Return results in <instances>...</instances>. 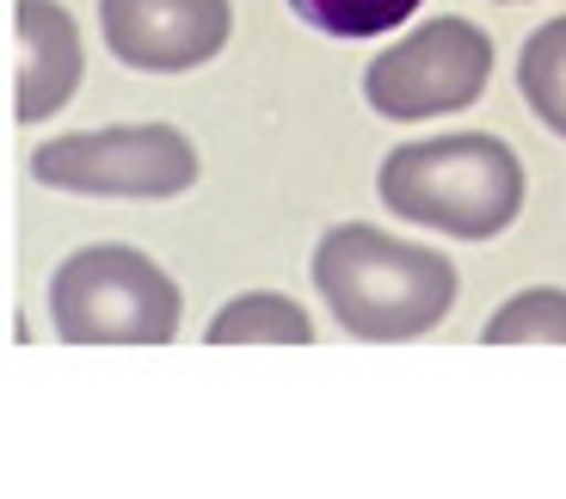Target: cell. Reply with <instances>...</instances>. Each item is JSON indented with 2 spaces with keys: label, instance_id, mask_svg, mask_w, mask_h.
I'll return each mask as SVG.
<instances>
[{
  "label": "cell",
  "instance_id": "cell-1",
  "mask_svg": "<svg viewBox=\"0 0 566 499\" xmlns=\"http://www.w3.org/2000/svg\"><path fill=\"white\" fill-rule=\"evenodd\" d=\"M314 290L352 340H419L455 309V266L438 247H412L369 222H339L314 247Z\"/></svg>",
  "mask_w": 566,
  "mask_h": 499
},
{
  "label": "cell",
  "instance_id": "cell-2",
  "mask_svg": "<svg viewBox=\"0 0 566 499\" xmlns=\"http://www.w3.org/2000/svg\"><path fill=\"white\" fill-rule=\"evenodd\" d=\"M376 191L395 216L455 241H493L524 210V167L499 136H443L407 143L382 160Z\"/></svg>",
  "mask_w": 566,
  "mask_h": 499
},
{
  "label": "cell",
  "instance_id": "cell-3",
  "mask_svg": "<svg viewBox=\"0 0 566 499\" xmlns=\"http://www.w3.org/2000/svg\"><path fill=\"white\" fill-rule=\"evenodd\" d=\"M179 284L136 247H81L50 271V321L62 345H167Z\"/></svg>",
  "mask_w": 566,
  "mask_h": 499
},
{
  "label": "cell",
  "instance_id": "cell-4",
  "mask_svg": "<svg viewBox=\"0 0 566 499\" xmlns=\"http://www.w3.org/2000/svg\"><path fill=\"white\" fill-rule=\"evenodd\" d=\"M31 179L74 198H129L160 204L198 186V148L172 124H112L74 129L31 148Z\"/></svg>",
  "mask_w": 566,
  "mask_h": 499
},
{
  "label": "cell",
  "instance_id": "cell-5",
  "mask_svg": "<svg viewBox=\"0 0 566 499\" xmlns=\"http://www.w3.org/2000/svg\"><path fill=\"white\" fill-rule=\"evenodd\" d=\"M493 81V43L468 19H431L412 38L369 62L364 100L395 124H419V117H443L474 105Z\"/></svg>",
  "mask_w": 566,
  "mask_h": 499
},
{
  "label": "cell",
  "instance_id": "cell-6",
  "mask_svg": "<svg viewBox=\"0 0 566 499\" xmlns=\"http://www.w3.org/2000/svg\"><path fill=\"white\" fill-rule=\"evenodd\" d=\"M105 50L142 74L203 69L228 43L234 13L228 0H99Z\"/></svg>",
  "mask_w": 566,
  "mask_h": 499
},
{
  "label": "cell",
  "instance_id": "cell-7",
  "mask_svg": "<svg viewBox=\"0 0 566 499\" xmlns=\"http://www.w3.org/2000/svg\"><path fill=\"white\" fill-rule=\"evenodd\" d=\"M81 86V25L62 0H19V124H43Z\"/></svg>",
  "mask_w": 566,
  "mask_h": 499
},
{
  "label": "cell",
  "instance_id": "cell-8",
  "mask_svg": "<svg viewBox=\"0 0 566 499\" xmlns=\"http://www.w3.org/2000/svg\"><path fill=\"white\" fill-rule=\"evenodd\" d=\"M210 345H314V321L277 290H253L210 321Z\"/></svg>",
  "mask_w": 566,
  "mask_h": 499
},
{
  "label": "cell",
  "instance_id": "cell-9",
  "mask_svg": "<svg viewBox=\"0 0 566 499\" xmlns=\"http://www.w3.org/2000/svg\"><path fill=\"white\" fill-rule=\"evenodd\" d=\"M524 100L554 136H566V19H548L542 31H530L524 62H517Z\"/></svg>",
  "mask_w": 566,
  "mask_h": 499
},
{
  "label": "cell",
  "instance_id": "cell-10",
  "mask_svg": "<svg viewBox=\"0 0 566 499\" xmlns=\"http://www.w3.org/2000/svg\"><path fill=\"white\" fill-rule=\"evenodd\" d=\"M290 13L326 38H382L419 13V0H290Z\"/></svg>",
  "mask_w": 566,
  "mask_h": 499
},
{
  "label": "cell",
  "instance_id": "cell-11",
  "mask_svg": "<svg viewBox=\"0 0 566 499\" xmlns=\"http://www.w3.org/2000/svg\"><path fill=\"white\" fill-rule=\"evenodd\" d=\"M486 345H566V290H524L486 321Z\"/></svg>",
  "mask_w": 566,
  "mask_h": 499
}]
</instances>
